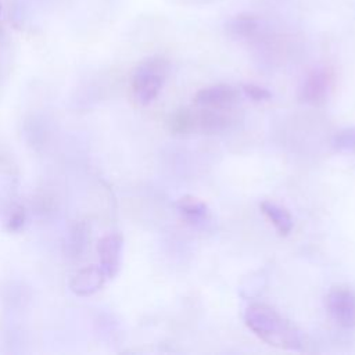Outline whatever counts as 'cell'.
Masks as SVG:
<instances>
[{"label":"cell","mask_w":355,"mask_h":355,"mask_svg":"<svg viewBox=\"0 0 355 355\" xmlns=\"http://www.w3.org/2000/svg\"><path fill=\"white\" fill-rule=\"evenodd\" d=\"M247 327L266 344L290 351H302V333L277 311L265 304H252L244 312Z\"/></svg>","instance_id":"6da1fadb"},{"label":"cell","mask_w":355,"mask_h":355,"mask_svg":"<svg viewBox=\"0 0 355 355\" xmlns=\"http://www.w3.org/2000/svg\"><path fill=\"white\" fill-rule=\"evenodd\" d=\"M234 110L236 108H212L194 104V108L179 110L171 116L168 122L169 130L175 135L220 133L236 122Z\"/></svg>","instance_id":"7a4b0ae2"},{"label":"cell","mask_w":355,"mask_h":355,"mask_svg":"<svg viewBox=\"0 0 355 355\" xmlns=\"http://www.w3.org/2000/svg\"><path fill=\"white\" fill-rule=\"evenodd\" d=\"M169 71V62L164 57L153 55L143 60L132 73V92L140 105L153 103L164 87Z\"/></svg>","instance_id":"3957f363"},{"label":"cell","mask_w":355,"mask_h":355,"mask_svg":"<svg viewBox=\"0 0 355 355\" xmlns=\"http://www.w3.org/2000/svg\"><path fill=\"white\" fill-rule=\"evenodd\" d=\"M326 309L340 327H355V291L352 288L333 287L326 295Z\"/></svg>","instance_id":"277c9868"},{"label":"cell","mask_w":355,"mask_h":355,"mask_svg":"<svg viewBox=\"0 0 355 355\" xmlns=\"http://www.w3.org/2000/svg\"><path fill=\"white\" fill-rule=\"evenodd\" d=\"M331 86L333 72L329 68H316L305 76L300 87V98L311 105H322L326 103Z\"/></svg>","instance_id":"5b68a950"},{"label":"cell","mask_w":355,"mask_h":355,"mask_svg":"<svg viewBox=\"0 0 355 355\" xmlns=\"http://www.w3.org/2000/svg\"><path fill=\"white\" fill-rule=\"evenodd\" d=\"M123 239L119 233H110L100 239L97 252L100 257V266L104 270L107 279L116 276L122 262Z\"/></svg>","instance_id":"8992f818"},{"label":"cell","mask_w":355,"mask_h":355,"mask_svg":"<svg viewBox=\"0 0 355 355\" xmlns=\"http://www.w3.org/2000/svg\"><path fill=\"white\" fill-rule=\"evenodd\" d=\"M240 93L236 87L225 83L207 86L194 96V104L212 108H236Z\"/></svg>","instance_id":"52a82bcc"},{"label":"cell","mask_w":355,"mask_h":355,"mask_svg":"<svg viewBox=\"0 0 355 355\" xmlns=\"http://www.w3.org/2000/svg\"><path fill=\"white\" fill-rule=\"evenodd\" d=\"M105 279L107 276L100 265H90L78 270L72 276L69 282V288L73 294L79 297H89L97 293L104 286Z\"/></svg>","instance_id":"ba28073f"},{"label":"cell","mask_w":355,"mask_h":355,"mask_svg":"<svg viewBox=\"0 0 355 355\" xmlns=\"http://www.w3.org/2000/svg\"><path fill=\"white\" fill-rule=\"evenodd\" d=\"M176 209L182 219L193 226L205 225L211 216L208 205L193 196L180 197L176 201Z\"/></svg>","instance_id":"9c48e42d"},{"label":"cell","mask_w":355,"mask_h":355,"mask_svg":"<svg viewBox=\"0 0 355 355\" xmlns=\"http://www.w3.org/2000/svg\"><path fill=\"white\" fill-rule=\"evenodd\" d=\"M259 209L266 216V219L273 225V227L280 236L290 234L294 226V219L287 208L275 201L265 200L259 204Z\"/></svg>","instance_id":"30bf717a"},{"label":"cell","mask_w":355,"mask_h":355,"mask_svg":"<svg viewBox=\"0 0 355 355\" xmlns=\"http://www.w3.org/2000/svg\"><path fill=\"white\" fill-rule=\"evenodd\" d=\"M258 28H259L258 19L251 15H239L234 19H232L229 24V31L232 32V35L243 39L254 36Z\"/></svg>","instance_id":"8fae6325"},{"label":"cell","mask_w":355,"mask_h":355,"mask_svg":"<svg viewBox=\"0 0 355 355\" xmlns=\"http://www.w3.org/2000/svg\"><path fill=\"white\" fill-rule=\"evenodd\" d=\"M331 146L341 153H355V126L337 132L331 139Z\"/></svg>","instance_id":"7c38bea8"},{"label":"cell","mask_w":355,"mask_h":355,"mask_svg":"<svg viewBox=\"0 0 355 355\" xmlns=\"http://www.w3.org/2000/svg\"><path fill=\"white\" fill-rule=\"evenodd\" d=\"M241 92L247 98H250L255 103L266 101V100H270V97H272V93L266 87L255 85V83H244L241 86Z\"/></svg>","instance_id":"4fadbf2b"},{"label":"cell","mask_w":355,"mask_h":355,"mask_svg":"<svg viewBox=\"0 0 355 355\" xmlns=\"http://www.w3.org/2000/svg\"><path fill=\"white\" fill-rule=\"evenodd\" d=\"M25 223V212L22 208H17L8 218V222H7V229L10 232H18L22 229Z\"/></svg>","instance_id":"5bb4252c"},{"label":"cell","mask_w":355,"mask_h":355,"mask_svg":"<svg viewBox=\"0 0 355 355\" xmlns=\"http://www.w3.org/2000/svg\"><path fill=\"white\" fill-rule=\"evenodd\" d=\"M0 10H1V6H0Z\"/></svg>","instance_id":"9a60e30c"}]
</instances>
